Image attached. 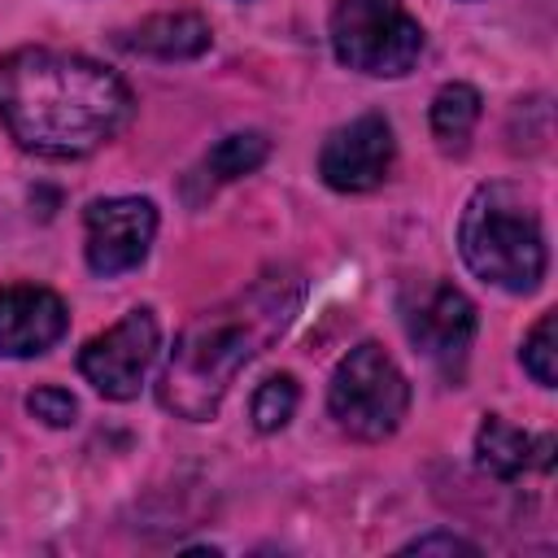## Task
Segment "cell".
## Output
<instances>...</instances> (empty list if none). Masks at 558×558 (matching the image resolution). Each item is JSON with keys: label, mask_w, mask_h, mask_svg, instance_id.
Wrapping results in <instances>:
<instances>
[{"label": "cell", "mask_w": 558, "mask_h": 558, "mask_svg": "<svg viewBox=\"0 0 558 558\" xmlns=\"http://www.w3.org/2000/svg\"><path fill=\"white\" fill-rule=\"evenodd\" d=\"M131 118V83L87 52L31 44L0 57V126L31 157H92L113 144Z\"/></svg>", "instance_id": "1"}, {"label": "cell", "mask_w": 558, "mask_h": 558, "mask_svg": "<svg viewBox=\"0 0 558 558\" xmlns=\"http://www.w3.org/2000/svg\"><path fill=\"white\" fill-rule=\"evenodd\" d=\"M305 275L296 266H266L235 296L201 310L179 336L157 375V405L183 423H209L240 371L262 357L301 314Z\"/></svg>", "instance_id": "2"}, {"label": "cell", "mask_w": 558, "mask_h": 558, "mask_svg": "<svg viewBox=\"0 0 558 558\" xmlns=\"http://www.w3.org/2000/svg\"><path fill=\"white\" fill-rule=\"evenodd\" d=\"M458 253L475 279L510 296L536 292L549 275V240L536 201L510 179L480 183L458 218Z\"/></svg>", "instance_id": "3"}, {"label": "cell", "mask_w": 558, "mask_h": 558, "mask_svg": "<svg viewBox=\"0 0 558 558\" xmlns=\"http://www.w3.org/2000/svg\"><path fill=\"white\" fill-rule=\"evenodd\" d=\"M327 414L349 440L362 445L397 436L410 414V379L379 340H362L336 362L327 379Z\"/></svg>", "instance_id": "4"}, {"label": "cell", "mask_w": 558, "mask_h": 558, "mask_svg": "<svg viewBox=\"0 0 558 558\" xmlns=\"http://www.w3.org/2000/svg\"><path fill=\"white\" fill-rule=\"evenodd\" d=\"M331 57L366 78H405L423 57V26L405 0H331Z\"/></svg>", "instance_id": "5"}, {"label": "cell", "mask_w": 558, "mask_h": 558, "mask_svg": "<svg viewBox=\"0 0 558 558\" xmlns=\"http://www.w3.org/2000/svg\"><path fill=\"white\" fill-rule=\"evenodd\" d=\"M397 318L414 353H423L445 379L462 384L466 357L480 331L475 301L440 275H414L397 288Z\"/></svg>", "instance_id": "6"}, {"label": "cell", "mask_w": 558, "mask_h": 558, "mask_svg": "<svg viewBox=\"0 0 558 558\" xmlns=\"http://www.w3.org/2000/svg\"><path fill=\"white\" fill-rule=\"evenodd\" d=\"M161 353V323L148 305L126 310L113 327L96 331L78 349V375L105 401H135Z\"/></svg>", "instance_id": "7"}, {"label": "cell", "mask_w": 558, "mask_h": 558, "mask_svg": "<svg viewBox=\"0 0 558 558\" xmlns=\"http://www.w3.org/2000/svg\"><path fill=\"white\" fill-rule=\"evenodd\" d=\"M161 214L148 196H96L83 209V257L100 279L131 275L148 262Z\"/></svg>", "instance_id": "8"}, {"label": "cell", "mask_w": 558, "mask_h": 558, "mask_svg": "<svg viewBox=\"0 0 558 558\" xmlns=\"http://www.w3.org/2000/svg\"><path fill=\"white\" fill-rule=\"evenodd\" d=\"M392 161H397L392 122L379 109H366L340 122L336 131H327L318 148V179L340 196H362L392 174Z\"/></svg>", "instance_id": "9"}, {"label": "cell", "mask_w": 558, "mask_h": 558, "mask_svg": "<svg viewBox=\"0 0 558 558\" xmlns=\"http://www.w3.org/2000/svg\"><path fill=\"white\" fill-rule=\"evenodd\" d=\"M70 331V310L61 292L44 283H9L0 288V357L26 362L61 344Z\"/></svg>", "instance_id": "10"}, {"label": "cell", "mask_w": 558, "mask_h": 558, "mask_svg": "<svg viewBox=\"0 0 558 558\" xmlns=\"http://www.w3.org/2000/svg\"><path fill=\"white\" fill-rule=\"evenodd\" d=\"M554 453H558V436L554 432H527L514 427L501 414H484L475 427V466L501 484L523 480L532 471L549 475L554 471Z\"/></svg>", "instance_id": "11"}, {"label": "cell", "mask_w": 558, "mask_h": 558, "mask_svg": "<svg viewBox=\"0 0 558 558\" xmlns=\"http://www.w3.org/2000/svg\"><path fill=\"white\" fill-rule=\"evenodd\" d=\"M118 44L135 57H153V61H196L209 52L214 31L201 13L192 9H170V13H148L140 17L131 31L118 35Z\"/></svg>", "instance_id": "12"}, {"label": "cell", "mask_w": 558, "mask_h": 558, "mask_svg": "<svg viewBox=\"0 0 558 558\" xmlns=\"http://www.w3.org/2000/svg\"><path fill=\"white\" fill-rule=\"evenodd\" d=\"M480 113H484L480 87L458 83V78L445 83V87L432 96V105H427V126H432L436 148L449 153V157H462V153L471 148V135H475V126H480Z\"/></svg>", "instance_id": "13"}, {"label": "cell", "mask_w": 558, "mask_h": 558, "mask_svg": "<svg viewBox=\"0 0 558 558\" xmlns=\"http://www.w3.org/2000/svg\"><path fill=\"white\" fill-rule=\"evenodd\" d=\"M270 157V140L266 131H231L222 135L196 166V174L209 183V187H222V183H235V179H248L266 166Z\"/></svg>", "instance_id": "14"}, {"label": "cell", "mask_w": 558, "mask_h": 558, "mask_svg": "<svg viewBox=\"0 0 558 558\" xmlns=\"http://www.w3.org/2000/svg\"><path fill=\"white\" fill-rule=\"evenodd\" d=\"M296 405H301V384H296V375L279 371V375H266V379L253 388L248 418H253V427H257L262 436H275V432H283V427L292 423Z\"/></svg>", "instance_id": "15"}, {"label": "cell", "mask_w": 558, "mask_h": 558, "mask_svg": "<svg viewBox=\"0 0 558 558\" xmlns=\"http://www.w3.org/2000/svg\"><path fill=\"white\" fill-rule=\"evenodd\" d=\"M519 366L532 375V384L554 388V379H558V314H554V310H545V314L532 323V331L523 336Z\"/></svg>", "instance_id": "16"}, {"label": "cell", "mask_w": 558, "mask_h": 558, "mask_svg": "<svg viewBox=\"0 0 558 558\" xmlns=\"http://www.w3.org/2000/svg\"><path fill=\"white\" fill-rule=\"evenodd\" d=\"M26 414L39 418L44 427H74L78 423V401L61 384H39L26 392Z\"/></svg>", "instance_id": "17"}, {"label": "cell", "mask_w": 558, "mask_h": 558, "mask_svg": "<svg viewBox=\"0 0 558 558\" xmlns=\"http://www.w3.org/2000/svg\"><path fill=\"white\" fill-rule=\"evenodd\" d=\"M401 554H480V545H475V541H466V536H458V532L432 527V532H423V536L405 541V545H401Z\"/></svg>", "instance_id": "18"}, {"label": "cell", "mask_w": 558, "mask_h": 558, "mask_svg": "<svg viewBox=\"0 0 558 558\" xmlns=\"http://www.w3.org/2000/svg\"><path fill=\"white\" fill-rule=\"evenodd\" d=\"M462 4H475V0H462Z\"/></svg>", "instance_id": "19"}]
</instances>
